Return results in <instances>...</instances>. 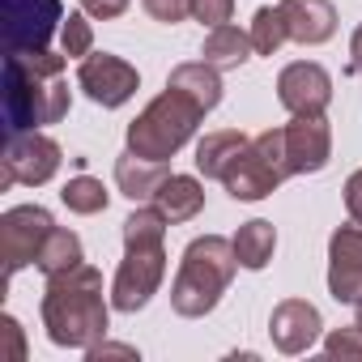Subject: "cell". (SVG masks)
Wrapping results in <instances>:
<instances>
[{
  "instance_id": "cell-1",
  "label": "cell",
  "mask_w": 362,
  "mask_h": 362,
  "mask_svg": "<svg viewBox=\"0 0 362 362\" xmlns=\"http://www.w3.org/2000/svg\"><path fill=\"white\" fill-rule=\"evenodd\" d=\"M64 52H18L5 56V128L30 132L43 124H60L73 107V90L64 81Z\"/></svg>"
},
{
  "instance_id": "cell-2",
  "label": "cell",
  "mask_w": 362,
  "mask_h": 362,
  "mask_svg": "<svg viewBox=\"0 0 362 362\" xmlns=\"http://www.w3.org/2000/svg\"><path fill=\"white\" fill-rule=\"evenodd\" d=\"M111 303L103 298V273L94 264H77L69 273L47 277L43 290V328L47 341L60 349H90L94 341L107 337Z\"/></svg>"
},
{
  "instance_id": "cell-3",
  "label": "cell",
  "mask_w": 362,
  "mask_h": 362,
  "mask_svg": "<svg viewBox=\"0 0 362 362\" xmlns=\"http://www.w3.org/2000/svg\"><path fill=\"white\" fill-rule=\"evenodd\" d=\"M235 269H239L235 239H222V235L192 239L184 247V256H179V273L170 281V307H175V315H184V320L209 315L222 303V294L230 290Z\"/></svg>"
},
{
  "instance_id": "cell-4",
  "label": "cell",
  "mask_w": 362,
  "mask_h": 362,
  "mask_svg": "<svg viewBox=\"0 0 362 362\" xmlns=\"http://www.w3.org/2000/svg\"><path fill=\"white\" fill-rule=\"evenodd\" d=\"M201 119H205V111H201L192 98H184L179 90L166 86V90L128 124V149L141 153V158L166 162V158H175L179 149L197 136Z\"/></svg>"
},
{
  "instance_id": "cell-5",
  "label": "cell",
  "mask_w": 362,
  "mask_h": 362,
  "mask_svg": "<svg viewBox=\"0 0 362 362\" xmlns=\"http://www.w3.org/2000/svg\"><path fill=\"white\" fill-rule=\"evenodd\" d=\"M290 179V162H286V132L281 128H264L247 141V149L230 162V170L222 175V184L235 201H264L273 197Z\"/></svg>"
},
{
  "instance_id": "cell-6",
  "label": "cell",
  "mask_w": 362,
  "mask_h": 362,
  "mask_svg": "<svg viewBox=\"0 0 362 362\" xmlns=\"http://www.w3.org/2000/svg\"><path fill=\"white\" fill-rule=\"evenodd\" d=\"M162 277H166V243H128L111 281V307L124 315L149 307Z\"/></svg>"
},
{
  "instance_id": "cell-7",
  "label": "cell",
  "mask_w": 362,
  "mask_h": 362,
  "mask_svg": "<svg viewBox=\"0 0 362 362\" xmlns=\"http://www.w3.org/2000/svg\"><path fill=\"white\" fill-rule=\"evenodd\" d=\"M60 162H64V149L47 132H39V128L9 132L5 158H0V166H5V170H0V188H13V184L43 188V184H52V179H56Z\"/></svg>"
},
{
  "instance_id": "cell-8",
  "label": "cell",
  "mask_w": 362,
  "mask_h": 362,
  "mask_svg": "<svg viewBox=\"0 0 362 362\" xmlns=\"http://www.w3.org/2000/svg\"><path fill=\"white\" fill-rule=\"evenodd\" d=\"M60 26H64V5L60 0H0L5 56L47 52V39L60 35Z\"/></svg>"
},
{
  "instance_id": "cell-9",
  "label": "cell",
  "mask_w": 362,
  "mask_h": 362,
  "mask_svg": "<svg viewBox=\"0 0 362 362\" xmlns=\"http://www.w3.org/2000/svg\"><path fill=\"white\" fill-rule=\"evenodd\" d=\"M56 218L43 205H13L0 218V260H5V277L22 273L26 264L39 260L43 239L52 235Z\"/></svg>"
},
{
  "instance_id": "cell-10",
  "label": "cell",
  "mask_w": 362,
  "mask_h": 362,
  "mask_svg": "<svg viewBox=\"0 0 362 362\" xmlns=\"http://www.w3.org/2000/svg\"><path fill=\"white\" fill-rule=\"evenodd\" d=\"M77 90L98 103V107H124L136 90H141V73L124 60V56H111V52H90L81 64H77Z\"/></svg>"
},
{
  "instance_id": "cell-11",
  "label": "cell",
  "mask_w": 362,
  "mask_h": 362,
  "mask_svg": "<svg viewBox=\"0 0 362 362\" xmlns=\"http://www.w3.org/2000/svg\"><path fill=\"white\" fill-rule=\"evenodd\" d=\"M277 103L290 115H324L332 103V77L315 60H294L277 73Z\"/></svg>"
},
{
  "instance_id": "cell-12",
  "label": "cell",
  "mask_w": 362,
  "mask_h": 362,
  "mask_svg": "<svg viewBox=\"0 0 362 362\" xmlns=\"http://www.w3.org/2000/svg\"><path fill=\"white\" fill-rule=\"evenodd\" d=\"M328 294L337 303L362 298V222L337 226L328 239Z\"/></svg>"
},
{
  "instance_id": "cell-13",
  "label": "cell",
  "mask_w": 362,
  "mask_h": 362,
  "mask_svg": "<svg viewBox=\"0 0 362 362\" xmlns=\"http://www.w3.org/2000/svg\"><path fill=\"white\" fill-rule=\"evenodd\" d=\"M320 332H324V315L307 298H281L269 315V337H273L277 354H290V358L307 354L320 341Z\"/></svg>"
},
{
  "instance_id": "cell-14",
  "label": "cell",
  "mask_w": 362,
  "mask_h": 362,
  "mask_svg": "<svg viewBox=\"0 0 362 362\" xmlns=\"http://www.w3.org/2000/svg\"><path fill=\"white\" fill-rule=\"evenodd\" d=\"M286 162L290 175H315L332 158V128L324 115H294L286 128Z\"/></svg>"
},
{
  "instance_id": "cell-15",
  "label": "cell",
  "mask_w": 362,
  "mask_h": 362,
  "mask_svg": "<svg viewBox=\"0 0 362 362\" xmlns=\"http://www.w3.org/2000/svg\"><path fill=\"white\" fill-rule=\"evenodd\" d=\"M277 9L286 18V30L303 47H320L337 35V9L332 0H277Z\"/></svg>"
},
{
  "instance_id": "cell-16",
  "label": "cell",
  "mask_w": 362,
  "mask_h": 362,
  "mask_svg": "<svg viewBox=\"0 0 362 362\" xmlns=\"http://www.w3.org/2000/svg\"><path fill=\"white\" fill-rule=\"evenodd\" d=\"M166 162H153V158H141L132 149H124L115 158V188L132 201V205H145L153 201V192L162 188V179H166Z\"/></svg>"
},
{
  "instance_id": "cell-17",
  "label": "cell",
  "mask_w": 362,
  "mask_h": 362,
  "mask_svg": "<svg viewBox=\"0 0 362 362\" xmlns=\"http://www.w3.org/2000/svg\"><path fill=\"white\" fill-rule=\"evenodd\" d=\"M153 205H158V214H162L170 226L192 222V218L205 209V184H201L197 175H166L162 188L153 192Z\"/></svg>"
},
{
  "instance_id": "cell-18",
  "label": "cell",
  "mask_w": 362,
  "mask_h": 362,
  "mask_svg": "<svg viewBox=\"0 0 362 362\" xmlns=\"http://www.w3.org/2000/svg\"><path fill=\"white\" fill-rule=\"evenodd\" d=\"M170 90H179L184 98H192L205 115L222 103V69H214L209 60H188V64H175L166 77Z\"/></svg>"
},
{
  "instance_id": "cell-19",
  "label": "cell",
  "mask_w": 362,
  "mask_h": 362,
  "mask_svg": "<svg viewBox=\"0 0 362 362\" xmlns=\"http://www.w3.org/2000/svg\"><path fill=\"white\" fill-rule=\"evenodd\" d=\"M247 141H252V136H243L239 128L205 132V136L197 141V170H201L205 179H222V175L230 170V162L247 149Z\"/></svg>"
},
{
  "instance_id": "cell-20",
  "label": "cell",
  "mask_w": 362,
  "mask_h": 362,
  "mask_svg": "<svg viewBox=\"0 0 362 362\" xmlns=\"http://www.w3.org/2000/svg\"><path fill=\"white\" fill-rule=\"evenodd\" d=\"M252 35L247 30H239V26H230V22H222V26H214L209 35H205V47H201V56L214 64V69H239V64H247L252 60Z\"/></svg>"
},
{
  "instance_id": "cell-21",
  "label": "cell",
  "mask_w": 362,
  "mask_h": 362,
  "mask_svg": "<svg viewBox=\"0 0 362 362\" xmlns=\"http://www.w3.org/2000/svg\"><path fill=\"white\" fill-rule=\"evenodd\" d=\"M273 252H277V230H273V222L252 218V222H243V226L235 230V256H239V269L260 273V269H269Z\"/></svg>"
},
{
  "instance_id": "cell-22",
  "label": "cell",
  "mask_w": 362,
  "mask_h": 362,
  "mask_svg": "<svg viewBox=\"0 0 362 362\" xmlns=\"http://www.w3.org/2000/svg\"><path fill=\"white\" fill-rule=\"evenodd\" d=\"M86 260V247H81V235L77 230H64V226H52V235L43 239V247H39V260H35V269L43 273V277H56V273H69V269H77Z\"/></svg>"
},
{
  "instance_id": "cell-23",
  "label": "cell",
  "mask_w": 362,
  "mask_h": 362,
  "mask_svg": "<svg viewBox=\"0 0 362 362\" xmlns=\"http://www.w3.org/2000/svg\"><path fill=\"white\" fill-rule=\"evenodd\" d=\"M60 201H64L69 214L94 218V214H103V209L111 205V192L103 188V179H94V175H73L69 184L60 188Z\"/></svg>"
},
{
  "instance_id": "cell-24",
  "label": "cell",
  "mask_w": 362,
  "mask_h": 362,
  "mask_svg": "<svg viewBox=\"0 0 362 362\" xmlns=\"http://www.w3.org/2000/svg\"><path fill=\"white\" fill-rule=\"evenodd\" d=\"M252 47H256V56H277L281 47H286V39H290V30H286V18H281V9L277 5H260L256 9V18H252Z\"/></svg>"
},
{
  "instance_id": "cell-25",
  "label": "cell",
  "mask_w": 362,
  "mask_h": 362,
  "mask_svg": "<svg viewBox=\"0 0 362 362\" xmlns=\"http://www.w3.org/2000/svg\"><path fill=\"white\" fill-rule=\"evenodd\" d=\"M60 52L69 60H86L94 52V26H90V13H64V26H60Z\"/></svg>"
},
{
  "instance_id": "cell-26",
  "label": "cell",
  "mask_w": 362,
  "mask_h": 362,
  "mask_svg": "<svg viewBox=\"0 0 362 362\" xmlns=\"http://www.w3.org/2000/svg\"><path fill=\"white\" fill-rule=\"evenodd\" d=\"M324 349H328L332 358H362V324H354V328H332V332L324 337Z\"/></svg>"
},
{
  "instance_id": "cell-27",
  "label": "cell",
  "mask_w": 362,
  "mask_h": 362,
  "mask_svg": "<svg viewBox=\"0 0 362 362\" xmlns=\"http://www.w3.org/2000/svg\"><path fill=\"white\" fill-rule=\"evenodd\" d=\"M141 5H145V13H149L153 22H162V26H175V22L192 18V0H141Z\"/></svg>"
},
{
  "instance_id": "cell-28",
  "label": "cell",
  "mask_w": 362,
  "mask_h": 362,
  "mask_svg": "<svg viewBox=\"0 0 362 362\" xmlns=\"http://www.w3.org/2000/svg\"><path fill=\"white\" fill-rule=\"evenodd\" d=\"M192 18L214 30V26H222V22L235 18V0H192Z\"/></svg>"
},
{
  "instance_id": "cell-29",
  "label": "cell",
  "mask_w": 362,
  "mask_h": 362,
  "mask_svg": "<svg viewBox=\"0 0 362 362\" xmlns=\"http://www.w3.org/2000/svg\"><path fill=\"white\" fill-rule=\"evenodd\" d=\"M0 337L9 341V358H13V362L26 358V337H22V324H18L13 315H0Z\"/></svg>"
},
{
  "instance_id": "cell-30",
  "label": "cell",
  "mask_w": 362,
  "mask_h": 362,
  "mask_svg": "<svg viewBox=\"0 0 362 362\" xmlns=\"http://www.w3.org/2000/svg\"><path fill=\"white\" fill-rule=\"evenodd\" d=\"M81 9H86L94 22H115V18H124L128 0H81Z\"/></svg>"
},
{
  "instance_id": "cell-31",
  "label": "cell",
  "mask_w": 362,
  "mask_h": 362,
  "mask_svg": "<svg viewBox=\"0 0 362 362\" xmlns=\"http://www.w3.org/2000/svg\"><path fill=\"white\" fill-rule=\"evenodd\" d=\"M86 358L98 362V358H141V354H136V345H115V341L103 337V341H94V345L86 349Z\"/></svg>"
},
{
  "instance_id": "cell-32",
  "label": "cell",
  "mask_w": 362,
  "mask_h": 362,
  "mask_svg": "<svg viewBox=\"0 0 362 362\" xmlns=\"http://www.w3.org/2000/svg\"><path fill=\"white\" fill-rule=\"evenodd\" d=\"M345 209H349V218L354 222H362V170H354L349 179H345Z\"/></svg>"
},
{
  "instance_id": "cell-33",
  "label": "cell",
  "mask_w": 362,
  "mask_h": 362,
  "mask_svg": "<svg viewBox=\"0 0 362 362\" xmlns=\"http://www.w3.org/2000/svg\"><path fill=\"white\" fill-rule=\"evenodd\" d=\"M349 64H354V73L362 77V26L349 35Z\"/></svg>"
},
{
  "instance_id": "cell-34",
  "label": "cell",
  "mask_w": 362,
  "mask_h": 362,
  "mask_svg": "<svg viewBox=\"0 0 362 362\" xmlns=\"http://www.w3.org/2000/svg\"><path fill=\"white\" fill-rule=\"evenodd\" d=\"M354 307H358V324H362V298H358V303H354Z\"/></svg>"
}]
</instances>
